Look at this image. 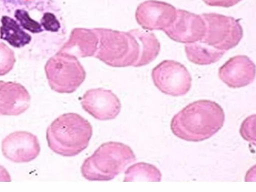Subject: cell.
<instances>
[{
  "mask_svg": "<svg viewBox=\"0 0 256 192\" xmlns=\"http://www.w3.org/2000/svg\"><path fill=\"white\" fill-rule=\"evenodd\" d=\"M0 182H12L10 174L1 166H0Z\"/></svg>",
  "mask_w": 256,
  "mask_h": 192,
  "instance_id": "cell-24",
  "label": "cell"
},
{
  "mask_svg": "<svg viewBox=\"0 0 256 192\" xmlns=\"http://www.w3.org/2000/svg\"><path fill=\"white\" fill-rule=\"evenodd\" d=\"M14 16L16 19L19 22L20 26L24 29L30 32V33L38 34L44 31L41 24L32 19L26 10H16Z\"/></svg>",
  "mask_w": 256,
  "mask_h": 192,
  "instance_id": "cell-19",
  "label": "cell"
},
{
  "mask_svg": "<svg viewBox=\"0 0 256 192\" xmlns=\"http://www.w3.org/2000/svg\"><path fill=\"white\" fill-rule=\"evenodd\" d=\"M92 136L90 123L74 113L62 114L46 130L48 146L63 156H75L86 150Z\"/></svg>",
  "mask_w": 256,
  "mask_h": 192,
  "instance_id": "cell-2",
  "label": "cell"
},
{
  "mask_svg": "<svg viewBox=\"0 0 256 192\" xmlns=\"http://www.w3.org/2000/svg\"><path fill=\"white\" fill-rule=\"evenodd\" d=\"M130 32L137 39L140 46V57L134 68L146 66L154 61L161 50V44L154 34L140 29Z\"/></svg>",
  "mask_w": 256,
  "mask_h": 192,
  "instance_id": "cell-15",
  "label": "cell"
},
{
  "mask_svg": "<svg viewBox=\"0 0 256 192\" xmlns=\"http://www.w3.org/2000/svg\"><path fill=\"white\" fill-rule=\"evenodd\" d=\"M152 78L160 92L174 97L186 95L192 86V79L186 68L172 60L160 62L152 70Z\"/></svg>",
  "mask_w": 256,
  "mask_h": 192,
  "instance_id": "cell-7",
  "label": "cell"
},
{
  "mask_svg": "<svg viewBox=\"0 0 256 192\" xmlns=\"http://www.w3.org/2000/svg\"><path fill=\"white\" fill-rule=\"evenodd\" d=\"M206 30V23L201 15L177 10L175 20L163 31L174 42L188 44L201 41Z\"/></svg>",
  "mask_w": 256,
  "mask_h": 192,
  "instance_id": "cell-8",
  "label": "cell"
},
{
  "mask_svg": "<svg viewBox=\"0 0 256 192\" xmlns=\"http://www.w3.org/2000/svg\"><path fill=\"white\" fill-rule=\"evenodd\" d=\"M0 27V38L15 48H20L32 41L30 35L24 31L17 21L7 16H3Z\"/></svg>",
  "mask_w": 256,
  "mask_h": 192,
  "instance_id": "cell-17",
  "label": "cell"
},
{
  "mask_svg": "<svg viewBox=\"0 0 256 192\" xmlns=\"http://www.w3.org/2000/svg\"><path fill=\"white\" fill-rule=\"evenodd\" d=\"M201 16L206 26V34L201 42L226 52L241 42L244 31L238 20L216 13L203 14Z\"/></svg>",
  "mask_w": 256,
  "mask_h": 192,
  "instance_id": "cell-6",
  "label": "cell"
},
{
  "mask_svg": "<svg viewBox=\"0 0 256 192\" xmlns=\"http://www.w3.org/2000/svg\"><path fill=\"white\" fill-rule=\"evenodd\" d=\"M176 15L177 9L172 5L156 0H148L138 6L135 18L144 30H164L174 22Z\"/></svg>",
  "mask_w": 256,
  "mask_h": 192,
  "instance_id": "cell-9",
  "label": "cell"
},
{
  "mask_svg": "<svg viewBox=\"0 0 256 192\" xmlns=\"http://www.w3.org/2000/svg\"><path fill=\"white\" fill-rule=\"evenodd\" d=\"M185 50L188 60L198 66H208L218 62L226 52L220 50L200 41L186 44Z\"/></svg>",
  "mask_w": 256,
  "mask_h": 192,
  "instance_id": "cell-16",
  "label": "cell"
},
{
  "mask_svg": "<svg viewBox=\"0 0 256 192\" xmlns=\"http://www.w3.org/2000/svg\"><path fill=\"white\" fill-rule=\"evenodd\" d=\"M98 44V38L93 29L76 28L72 30L68 41L59 52L77 58L94 57Z\"/></svg>",
  "mask_w": 256,
  "mask_h": 192,
  "instance_id": "cell-14",
  "label": "cell"
},
{
  "mask_svg": "<svg viewBox=\"0 0 256 192\" xmlns=\"http://www.w3.org/2000/svg\"><path fill=\"white\" fill-rule=\"evenodd\" d=\"M225 122V114L218 103L210 100L192 102L172 118L171 130L178 138L198 142L218 132Z\"/></svg>",
  "mask_w": 256,
  "mask_h": 192,
  "instance_id": "cell-1",
  "label": "cell"
},
{
  "mask_svg": "<svg viewBox=\"0 0 256 192\" xmlns=\"http://www.w3.org/2000/svg\"><path fill=\"white\" fill-rule=\"evenodd\" d=\"M16 62L14 52L3 42H0V76H4L13 69Z\"/></svg>",
  "mask_w": 256,
  "mask_h": 192,
  "instance_id": "cell-20",
  "label": "cell"
},
{
  "mask_svg": "<svg viewBox=\"0 0 256 192\" xmlns=\"http://www.w3.org/2000/svg\"><path fill=\"white\" fill-rule=\"evenodd\" d=\"M93 30L98 38L95 58L113 68L135 66L140 57V46L130 31L104 28Z\"/></svg>",
  "mask_w": 256,
  "mask_h": 192,
  "instance_id": "cell-4",
  "label": "cell"
},
{
  "mask_svg": "<svg viewBox=\"0 0 256 192\" xmlns=\"http://www.w3.org/2000/svg\"><path fill=\"white\" fill-rule=\"evenodd\" d=\"M44 70L52 90L60 94L74 93L86 78L85 70L78 58L60 52L47 61Z\"/></svg>",
  "mask_w": 256,
  "mask_h": 192,
  "instance_id": "cell-5",
  "label": "cell"
},
{
  "mask_svg": "<svg viewBox=\"0 0 256 192\" xmlns=\"http://www.w3.org/2000/svg\"><path fill=\"white\" fill-rule=\"evenodd\" d=\"M255 115L250 116L245 120L242 126L240 132L247 141L255 142Z\"/></svg>",
  "mask_w": 256,
  "mask_h": 192,
  "instance_id": "cell-22",
  "label": "cell"
},
{
  "mask_svg": "<svg viewBox=\"0 0 256 192\" xmlns=\"http://www.w3.org/2000/svg\"><path fill=\"white\" fill-rule=\"evenodd\" d=\"M136 161L134 152L129 146L120 142H107L84 160L82 174L88 180L109 181Z\"/></svg>",
  "mask_w": 256,
  "mask_h": 192,
  "instance_id": "cell-3",
  "label": "cell"
},
{
  "mask_svg": "<svg viewBox=\"0 0 256 192\" xmlns=\"http://www.w3.org/2000/svg\"><path fill=\"white\" fill-rule=\"evenodd\" d=\"M81 104L88 114L100 121L116 118L122 110L121 102L118 96L104 88L86 91L81 98Z\"/></svg>",
  "mask_w": 256,
  "mask_h": 192,
  "instance_id": "cell-10",
  "label": "cell"
},
{
  "mask_svg": "<svg viewBox=\"0 0 256 192\" xmlns=\"http://www.w3.org/2000/svg\"><path fill=\"white\" fill-rule=\"evenodd\" d=\"M30 96L22 85L0 81V116H18L26 112Z\"/></svg>",
  "mask_w": 256,
  "mask_h": 192,
  "instance_id": "cell-13",
  "label": "cell"
},
{
  "mask_svg": "<svg viewBox=\"0 0 256 192\" xmlns=\"http://www.w3.org/2000/svg\"><path fill=\"white\" fill-rule=\"evenodd\" d=\"M41 151L36 136L27 132H16L2 142L4 156L12 162L28 163L35 160Z\"/></svg>",
  "mask_w": 256,
  "mask_h": 192,
  "instance_id": "cell-11",
  "label": "cell"
},
{
  "mask_svg": "<svg viewBox=\"0 0 256 192\" xmlns=\"http://www.w3.org/2000/svg\"><path fill=\"white\" fill-rule=\"evenodd\" d=\"M40 24L44 30L52 33H57L61 28V24L56 16L52 12L44 13L40 20Z\"/></svg>",
  "mask_w": 256,
  "mask_h": 192,
  "instance_id": "cell-21",
  "label": "cell"
},
{
  "mask_svg": "<svg viewBox=\"0 0 256 192\" xmlns=\"http://www.w3.org/2000/svg\"><path fill=\"white\" fill-rule=\"evenodd\" d=\"M162 174L158 168L152 164L140 162L128 168L125 172L124 182L161 181Z\"/></svg>",
  "mask_w": 256,
  "mask_h": 192,
  "instance_id": "cell-18",
  "label": "cell"
},
{
  "mask_svg": "<svg viewBox=\"0 0 256 192\" xmlns=\"http://www.w3.org/2000/svg\"><path fill=\"white\" fill-rule=\"evenodd\" d=\"M242 0H203L208 6L230 8L237 4Z\"/></svg>",
  "mask_w": 256,
  "mask_h": 192,
  "instance_id": "cell-23",
  "label": "cell"
},
{
  "mask_svg": "<svg viewBox=\"0 0 256 192\" xmlns=\"http://www.w3.org/2000/svg\"><path fill=\"white\" fill-rule=\"evenodd\" d=\"M218 74L222 81L230 88H242L254 82L256 66L247 56L237 55L220 68Z\"/></svg>",
  "mask_w": 256,
  "mask_h": 192,
  "instance_id": "cell-12",
  "label": "cell"
}]
</instances>
